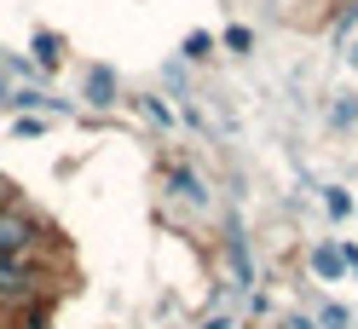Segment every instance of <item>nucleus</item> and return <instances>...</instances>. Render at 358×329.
Wrapping results in <instances>:
<instances>
[{
  "label": "nucleus",
  "mask_w": 358,
  "mask_h": 329,
  "mask_svg": "<svg viewBox=\"0 0 358 329\" xmlns=\"http://www.w3.org/2000/svg\"><path fill=\"white\" fill-rule=\"evenodd\" d=\"M226 47H231V52L243 58V52H249V47H255V35H249V29H243V24H231V29H226Z\"/></svg>",
  "instance_id": "9b49d317"
},
{
  "label": "nucleus",
  "mask_w": 358,
  "mask_h": 329,
  "mask_svg": "<svg viewBox=\"0 0 358 329\" xmlns=\"http://www.w3.org/2000/svg\"><path fill=\"white\" fill-rule=\"evenodd\" d=\"M226 266H231V277H237V289H255V260H249V243H243L237 226L226 231Z\"/></svg>",
  "instance_id": "7ed1b4c3"
},
{
  "label": "nucleus",
  "mask_w": 358,
  "mask_h": 329,
  "mask_svg": "<svg viewBox=\"0 0 358 329\" xmlns=\"http://www.w3.org/2000/svg\"><path fill=\"white\" fill-rule=\"evenodd\" d=\"M35 64L41 70H58V41L52 35H35Z\"/></svg>",
  "instance_id": "6e6552de"
},
{
  "label": "nucleus",
  "mask_w": 358,
  "mask_h": 329,
  "mask_svg": "<svg viewBox=\"0 0 358 329\" xmlns=\"http://www.w3.org/2000/svg\"><path fill=\"white\" fill-rule=\"evenodd\" d=\"M35 295H47L35 260H29V254H0V312H6V306H24V300H35Z\"/></svg>",
  "instance_id": "f257e3e1"
},
{
  "label": "nucleus",
  "mask_w": 358,
  "mask_h": 329,
  "mask_svg": "<svg viewBox=\"0 0 358 329\" xmlns=\"http://www.w3.org/2000/svg\"><path fill=\"white\" fill-rule=\"evenodd\" d=\"M318 323L324 329H352V312H347V306H335V300H324L318 306Z\"/></svg>",
  "instance_id": "0eeeda50"
},
{
  "label": "nucleus",
  "mask_w": 358,
  "mask_h": 329,
  "mask_svg": "<svg viewBox=\"0 0 358 329\" xmlns=\"http://www.w3.org/2000/svg\"><path fill=\"white\" fill-rule=\"evenodd\" d=\"M208 52H214V35H203V29H196V35H185V58H191V64H203Z\"/></svg>",
  "instance_id": "1a4fd4ad"
},
{
  "label": "nucleus",
  "mask_w": 358,
  "mask_h": 329,
  "mask_svg": "<svg viewBox=\"0 0 358 329\" xmlns=\"http://www.w3.org/2000/svg\"><path fill=\"white\" fill-rule=\"evenodd\" d=\"M145 116H150L156 127H168V122H173V116H168V110H162V104H156V98H145Z\"/></svg>",
  "instance_id": "f8f14e48"
},
{
  "label": "nucleus",
  "mask_w": 358,
  "mask_h": 329,
  "mask_svg": "<svg viewBox=\"0 0 358 329\" xmlns=\"http://www.w3.org/2000/svg\"><path fill=\"white\" fill-rule=\"evenodd\" d=\"M0 64H6V52H0Z\"/></svg>",
  "instance_id": "2eb2a0df"
},
{
  "label": "nucleus",
  "mask_w": 358,
  "mask_h": 329,
  "mask_svg": "<svg viewBox=\"0 0 358 329\" xmlns=\"http://www.w3.org/2000/svg\"><path fill=\"white\" fill-rule=\"evenodd\" d=\"M0 110H12V87L6 81H0Z\"/></svg>",
  "instance_id": "ddd939ff"
},
{
  "label": "nucleus",
  "mask_w": 358,
  "mask_h": 329,
  "mask_svg": "<svg viewBox=\"0 0 358 329\" xmlns=\"http://www.w3.org/2000/svg\"><path fill=\"white\" fill-rule=\"evenodd\" d=\"M41 219L29 208H17V203H0V254H35L41 243Z\"/></svg>",
  "instance_id": "f03ea898"
},
{
  "label": "nucleus",
  "mask_w": 358,
  "mask_h": 329,
  "mask_svg": "<svg viewBox=\"0 0 358 329\" xmlns=\"http://www.w3.org/2000/svg\"><path fill=\"white\" fill-rule=\"evenodd\" d=\"M0 203H12V185H0Z\"/></svg>",
  "instance_id": "4468645a"
},
{
  "label": "nucleus",
  "mask_w": 358,
  "mask_h": 329,
  "mask_svg": "<svg viewBox=\"0 0 358 329\" xmlns=\"http://www.w3.org/2000/svg\"><path fill=\"white\" fill-rule=\"evenodd\" d=\"M341 266H347V254H341V243H318V249H312V272H318V277H341Z\"/></svg>",
  "instance_id": "39448f33"
},
{
  "label": "nucleus",
  "mask_w": 358,
  "mask_h": 329,
  "mask_svg": "<svg viewBox=\"0 0 358 329\" xmlns=\"http://www.w3.org/2000/svg\"><path fill=\"white\" fill-rule=\"evenodd\" d=\"M168 191L179 196V203H191V208H208V185L196 180L191 168H173V173H168Z\"/></svg>",
  "instance_id": "20e7f679"
},
{
  "label": "nucleus",
  "mask_w": 358,
  "mask_h": 329,
  "mask_svg": "<svg viewBox=\"0 0 358 329\" xmlns=\"http://www.w3.org/2000/svg\"><path fill=\"white\" fill-rule=\"evenodd\" d=\"M110 93H116V75H110V70L87 75V98H93V104H110Z\"/></svg>",
  "instance_id": "423d86ee"
},
{
  "label": "nucleus",
  "mask_w": 358,
  "mask_h": 329,
  "mask_svg": "<svg viewBox=\"0 0 358 329\" xmlns=\"http://www.w3.org/2000/svg\"><path fill=\"white\" fill-rule=\"evenodd\" d=\"M324 208H329L335 219H347V214H352V196H347L341 185H329V191H324Z\"/></svg>",
  "instance_id": "9d476101"
}]
</instances>
